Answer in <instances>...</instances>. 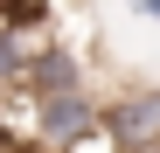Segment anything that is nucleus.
<instances>
[{
  "mask_svg": "<svg viewBox=\"0 0 160 153\" xmlns=\"http://www.w3.org/2000/svg\"><path fill=\"white\" fill-rule=\"evenodd\" d=\"M104 132V97L70 91V97H28V139L35 153H84Z\"/></svg>",
  "mask_w": 160,
  "mask_h": 153,
  "instance_id": "f257e3e1",
  "label": "nucleus"
},
{
  "mask_svg": "<svg viewBox=\"0 0 160 153\" xmlns=\"http://www.w3.org/2000/svg\"><path fill=\"white\" fill-rule=\"evenodd\" d=\"M104 139L118 153L160 146V84H118L104 97Z\"/></svg>",
  "mask_w": 160,
  "mask_h": 153,
  "instance_id": "f03ea898",
  "label": "nucleus"
},
{
  "mask_svg": "<svg viewBox=\"0 0 160 153\" xmlns=\"http://www.w3.org/2000/svg\"><path fill=\"white\" fill-rule=\"evenodd\" d=\"M70 91H91V63H84V49H70L63 35H49L28 56V76H21L14 97H70Z\"/></svg>",
  "mask_w": 160,
  "mask_h": 153,
  "instance_id": "7ed1b4c3",
  "label": "nucleus"
},
{
  "mask_svg": "<svg viewBox=\"0 0 160 153\" xmlns=\"http://www.w3.org/2000/svg\"><path fill=\"white\" fill-rule=\"evenodd\" d=\"M42 42H28V35H14V28H0V97H14L21 91V76H28V56H35Z\"/></svg>",
  "mask_w": 160,
  "mask_h": 153,
  "instance_id": "20e7f679",
  "label": "nucleus"
},
{
  "mask_svg": "<svg viewBox=\"0 0 160 153\" xmlns=\"http://www.w3.org/2000/svg\"><path fill=\"white\" fill-rule=\"evenodd\" d=\"M132 14H139V21H160V0H132Z\"/></svg>",
  "mask_w": 160,
  "mask_h": 153,
  "instance_id": "39448f33",
  "label": "nucleus"
}]
</instances>
